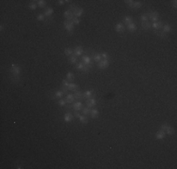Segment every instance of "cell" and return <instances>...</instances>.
<instances>
[{"label":"cell","mask_w":177,"mask_h":169,"mask_svg":"<svg viewBox=\"0 0 177 169\" xmlns=\"http://www.w3.org/2000/svg\"><path fill=\"white\" fill-rule=\"evenodd\" d=\"M97 66L100 70H105L107 69L109 66V59H102L100 62L97 63Z\"/></svg>","instance_id":"9"},{"label":"cell","mask_w":177,"mask_h":169,"mask_svg":"<svg viewBox=\"0 0 177 169\" xmlns=\"http://www.w3.org/2000/svg\"><path fill=\"white\" fill-rule=\"evenodd\" d=\"M69 62L72 65H75L77 63V56H75V55H72L71 56H69Z\"/></svg>","instance_id":"31"},{"label":"cell","mask_w":177,"mask_h":169,"mask_svg":"<svg viewBox=\"0 0 177 169\" xmlns=\"http://www.w3.org/2000/svg\"><path fill=\"white\" fill-rule=\"evenodd\" d=\"M170 127V125L169 124H163V125H161V127H160V130H162V131H164V132H166L167 130H168V128Z\"/></svg>","instance_id":"43"},{"label":"cell","mask_w":177,"mask_h":169,"mask_svg":"<svg viewBox=\"0 0 177 169\" xmlns=\"http://www.w3.org/2000/svg\"><path fill=\"white\" fill-rule=\"evenodd\" d=\"M93 92H94V89H89V90L84 91V92H83V99L86 100L87 99L91 98L92 95H93Z\"/></svg>","instance_id":"14"},{"label":"cell","mask_w":177,"mask_h":169,"mask_svg":"<svg viewBox=\"0 0 177 169\" xmlns=\"http://www.w3.org/2000/svg\"><path fill=\"white\" fill-rule=\"evenodd\" d=\"M74 15H75V17H76V18H79V17H81V16L84 14V9L83 8H77L76 10H75L74 12Z\"/></svg>","instance_id":"16"},{"label":"cell","mask_w":177,"mask_h":169,"mask_svg":"<svg viewBox=\"0 0 177 169\" xmlns=\"http://www.w3.org/2000/svg\"><path fill=\"white\" fill-rule=\"evenodd\" d=\"M74 118H75V116L73 115V113H71V112H66L63 116V120L66 123H70Z\"/></svg>","instance_id":"11"},{"label":"cell","mask_w":177,"mask_h":169,"mask_svg":"<svg viewBox=\"0 0 177 169\" xmlns=\"http://www.w3.org/2000/svg\"><path fill=\"white\" fill-rule=\"evenodd\" d=\"M133 18L131 17V16H124V19H123V24L124 25H126V26H128L129 24H131V23H133Z\"/></svg>","instance_id":"24"},{"label":"cell","mask_w":177,"mask_h":169,"mask_svg":"<svg viewBox=\"0 0 177 169\" xmlns=\"http://www.w3.org/2000/svg\"><path fill=\"white\" fill-rule=\"evenodd\" d=\"M63 27H64L65 30L68 32L69 34H73V33H74V30H75V25L73 24V22L65 20V21L63 22Z\"/></svg>","instance_id":"4"},{"label":"cell","mask_w":177,"mask_h":169,"mask_svg":"<svg viewBox=\"0 0 177 169\" xmlns=\"http://www.w3.org/2000/svg\"><path fill=\"white\" fill-rule=\"evenodd\" d=\"M16 168L17 169H23L24 167H23L22 165H20V164H18V165H16Z\"/></svg>","instance_id":"50"},{"label":"cell","mask_w":177,"mask_h":169,"mask_svg":"<svg viewBox=\"0 0 177 169\" xmlns=\"http://www.w3.org/2000/svg\"><path fill=\"white\" fill-rule=\"evenodd\" d=\"M101 56H102V59H109V55L107 52H102Z\"/></svg>","instance_id":"41"},{"label":"cell","mask_w":177,"mask_h":169,"mask_svg":"<svg viewBox=\"0 0 177 169\" xmlns=\"http://www.w3.org/2000/svg\"><path fill=\"white\" fill-rule=\"evenodd\" d=\"M115 30H116V32H118V33H123V32L125 30V26H124L123 23H118V24H116V26H115Z\"/></svg>","instance_id":"15"},{"label":"cell","mask_w":177,"mask_h":169,"mask_svg":"<svg viewBox=\"0 0 177 169\" xmlns=\"http://www.w3.org/2000/svg\"><path fill=\"white\" fill-rule=\"evenodd\" d=\"M64 55L66 56H71L72 55H74V50L72 48H66L64 50Z\"/></svg>","instance_id":"35"},{"label":"cell","mask_w":177,"mask_h":169,"mask_svg":"<svg viewBox=\"0 0 177 169\" xmlns=\"http://www.w3.org/2000/svg\"><path fill=\"white\" fill-rule=\"evenodd\" d=\"M3 30H4V26H3L2 24H1V26H0V31L2 32Z\"/></svg>","instance_id":"51"},{"label":"cell","mask_w":177,"mask_h":169,"mask_svg":"<svg viewBox=\"0 0 177 169\" xmlns=\"http://www.w3.org/2000/svg\"><path fill=\"white\" fill-rule=\"evenodd\" d=\"M155 33H156L157 36H159L160 38H162V39H167V38H168L167 34L166 33H164L163 31H155Z\"/></svg>","instance_id":"38"},{"label":"cell","mask_w":177,"mask_h":169,"mask_svg":"<svg viewBox=\"0 0 177 169\" xmlns=\"http://www.w3.org/2000/svg\"><path fill=\"white\" fill-rule=\"evenodd\" d=\"M81 60L87 66H93V63H94L92 61V59H91V56H81Z\"/></svg>","instance_id":"8"},{"label":"cell","mask_w":177,"mask_h":169,"mask_svg":"<svg viewBox=\"0 0 177 169\" xmlns=\"http://www.w3.org/2000/svg\"><path fill=\"white\" fill-rule=\"evenodd\" d=\"M147 16H148V19L153 22V23L157 22L158 21V18H159V14L156 11H150V12L147 13Z\"/></svg>","instance_id":"5"},{"label":"cell","mask_w":177,"mask_h":169,"mask_svg":"<svg viewBox=\"0 0 177 169\" xmlns=\"http://www.w3.org/2000/svg\"><path fill=\"white\" fill-rule=\"evenodd\" d=\"M84 107V104L82 103V101H77V102H74V103H72V104H69V105L67 106V107H65L68 111H70V110H74V111H81L82 110V108Z\"/></svg>","instance_id":"2"},{"label":"cell","mask_w":177,"mask_h":169,"mask_svg":"<svg viewBox=\"0 0 177 169\" xmlns=\"http://www.w3.org/2000/svg\"><path fill=\"white\" fill-rule=\"evenodd\" d=\"M141 7H142V2L141 1H134L131 9H140Z\"/></svg>","instance_id":"33"},{"label":"cell","mask_w":177,"mask_h":169,"mask_svg":"<svg viewBox=\"0 0 177 169\" xmlns=\"http://www.w3.org/2000/svg\"><path fill=\"white\" fill-rule=\"evenodd\" d=\"M141 27H142V29H144V30H149V29L152 28V27H151V23L149 21L141 22Z\"/></svg>","instance_id":"26"},{"label":"cell","mask_w":177,"mask_h":169,"mask_svg":"<svg viewBox=\"0 0 177 169\" xmlns=\"http://www.w3.org/2000/svg\"><path fill=\"white\" fill-rule=\"evenodd\" d=\"M73 115H74V116H75V118H79L81 116V114L79 113V111H74Z\"/></svg>","instance_id":"47"},{"label":"cell","mask_w":177,"mask_h":169,"mask_svg":"<svg viewBox=\"0 0 177 169\" xmlns=\"http://www.w3.org/2000/svg\"><path fill=\"white\" fill-rule=\"evenodd\" d=\"M46 1L45 0H38L37 1V5L39 8H41V9H44L45 7H46Z\"/></svg>","instance_id":"29"},{"label":"cell","mask_w":177,"mask_h":169,"mask_svg":"<svg viewBox=\"0 0 177 169\" xmlns=\"http://www.w3.org/2000/svg\"><path fill=\"white\" fill-rule=\"evenodd\" d=\"M61 91L64 93V94H69V89H68V87H66V86H63L62 85V87H61Z\"/></svg>","instance_id":"45"},{"label":"cell","mask_w":177,"mask_h":169,"mask_svg":"<svg viewBox=\"0 0 177 169\" xmlns=\"http://www.w3.org/2000/svg\"><path fill=\"white\" fill-rule=\"evenodd\" d=\"M97 103H98V100H97L96 98H94V97H91L90 99H87L86 100V106L89 107V108H91V109L96 105Z\"/></svg>","instance_id":"6"},{"label":"cell","mask_w":177,"mask_h":169,"mask_svg":"<svg viewBox=\"0 0 177 169\" xmlns=\"http://www.w3.org/2000/svg\"><path fill=\"white\" fill-rule=\"evenodd\" d=\"M124 3H125L126 5L128 6L129 8H132V6H133V3H134V1H133V0H125V1H124Z\"/></svg>","instance_id":"42"},{"label":"cell","mask_w":177,"mask_h":169,"mask_svg":"<svg viewBox=\"0 0 177 169\" xmlns=\"http://www.w3.org/2000/svg\"><path fill=\"white\" fill-rule=\"evenodd\" d=\"M91 59L93 62H100L102 60V56H101V53L99 52H93V51H91Z\"/></svg>","instance_id":"7"},{"label":"cell","mask_w":177,"mask_h":169,"mask_svg":"<svg viewBox=\"0 0 177 169\" xmlns=\"http://www.w3.org/2000/svg\"><path fill=\"white\" fill-rule=\"evenodd\" d=\"M45 16H44V14L43 13H39L37 16H36V19H37L38 21H41V22H44L45 21Z\"/></svg>","instance_id":"37"},{"label":"cell","mask_w":177,"mask_h":169,"mask_svg":"<svg viewBox=\"0 0 177 169\" xmlns=\"http://www.w3.org/2000/svg\"><path fill=\"white\" fill-rule=\"evenodd\" d=\"M174 132H175L174 128H172V126H170L169 128H168V130L166 131V134H168V135H172V134H174Z\"/></svg>","instance_id":"36"},{"label":"cell","mask_w":177,"mask_h":169,"mask_svg":"<svg viewBox=\"0 0 177 169\" xmlns=\"http://www.w3.org/2000/svg\"><path fill=\"white\" fill-rule=\"evenodd\" d=\"M69 84H70V83H69V81H68L67 79H63V80H62V85H63V86L68 87V86H69Z\"/></svg>","instance_id":"44"},{"label":"cell","mask_w":177,"mask_h":169,"mask_svg":"<svg viewBox=\"0 0 177 169\" xmlns=\"http://www.w3.org/2000/svg\"><path fill=\"white\" fill-rule=\"evenodd\" d=\"M166 137V132L162 131V130H159L158 132L156 133V138L157 140H162Z\"/></svg>","instance_id":"18"},{"label":"cell","mask_w":177,"mask_h":169,"mask_svg":"<svg viewBox=\"0 0 177 169\" xmlns=\"http://www.w3.org/2000/svg\"><path fill=\"white\" fill-rule=\"evenodd\" d=\"M171 30H172V27L170 26V24L166 23V24L163 25V27H162V31L164 32V33L168 34L169 32H171Z\"/></svg>","instance_id":"25"},{"label":"cell","mask_w":177,"mask_h":169,"mask_svg":"<svg viewBox=\"0 0 177 169\" xmlns=\"http://www.w3.org/2000/svg\"><path fill=\"white\" fill-rule=\"evenodd\" d=\"M75 68L77 70H79V71H82V72H88V71H90L92 68H93V66H87L85 64L83 63V62H77L76 63V66H75Z\"/></svg>","instance_id":"3"},{"label":"cell","mask_w":177,"mask_h":169,"mask_svg":"<svg viewBox=\"0 0 177 169\" xmlns=\"http://www.w3.org/2000/svg\"><path fill=\"white\" fill-rule=\"evenodd\" d=\"M163 25H164V23L162 21H157L153 23V24H151V27H152V28L155 29V31H159L160 29H162Z\"/></svg>","instance_id":"10"},{"label":"cell","mask_w":177,"mask_h":169,"mask_svg":"<svg viewBox=\"0 0 177 169\" xmlns=\"http://www.w3.org/2000/svg\"><path fill=\"white\" fill-rule=\"evenodd\" d=\"M68 89H69V91H73L75 93L77 90H79V86H78L77 84H75V83L73 82V83H70L69 86H68Z\"/></svg>","instance_id":"17"},{"label":"cell","mask_w":177,"mask_h":169,"mask_svg":"<svg viewBox=\"0 0 177 169\" xmlns=\"http://www.w3.org/2000/svg\"><path fill=\"white\" fill-rule=\"evenodd\" d=\"M28 8L31 10V11H35L36 9L38 8V5H37V1H30V3H29V5H28Z\"/></svg>","instance_id":"28"},{"label":"cell","mask_w":177,"mask_h":169,"mask_svg":"<svg viewBox=\"0 0 177 169\" xmlns=\"http://www.w3.org/2000/svg\"><path fill=\"white\" fill-rule=\"evenodd\" d=\"M91 108H89V107H87V106H84L83 108H82V114L83 115H85V116H89L90 114H91Z\"/></svg>","instance_id":"32"},{"label":"cell","mask_w":177,"mask_h":169,"mask_svg":"<svg viewBox=\"0 0 177 169\" xmlns=\"http://www.w3.org/2000/svg\"><path fill=\"white\" fill-rule=\"evenodd\" d=\"M126 28H127V30L130 32H135V31H137V29H138L137 25L135 24L134 22L131 23V24H129L128 26H126Z\"/></svg>","instance_id":"22"},{"label":"cell","mask_w":177,"mask_h":169,"mask_svg":"<svg viewBox=\"0 0 177 169\" xmlns=\"http://www.w3.org/2000/svg\"><path fill=\"white\" fill-rule=\"evenodd\" d=\"M54 13V10L52 8H47V9H45L44 11H43V14L44 16L46 17V18H50V17H52Z\"/></svg>","instance_id":"20"},{"label":"cell","mask_w":177,"mask_h":169,"mask_svg":"<svg viewBox=\"0 0 177 169\" xmlns=\"http://www.w3.org/2000/svg\"><path fill=\"white\" fill-rule=\"evenodd\" d=\"M90 116H91V118H93V119L98 118V117H99V111H98V109H96V108L91 109V114H90Z\"/></svg>","instance_id":"21"},{"label":"cell","mask_w":177,"mask_h":169,"mask_svg":"<svg viewBox=\"0 0 177 169\" xmlns=\"http://www.w3.org/2000/svg\"><path fill=\"white\" fill-rule=\"evenodd\" d=\"M63 95H64V93L61 91V89L56 90V91L54 92V99H61Z\"/></svg>","instance_id":"27"},{"label":"cell","mask_w":177,"mask_h":169,"mask_svg":"<svg viewBox=\"0 0 177 169\" xmlns=\"http://www.w3.org/2000/svg\"><path fill=\"white\" fill-rule=\"evenodd\" d=\"M73 24H74V25H78V24H79V23H80V19H79V18H76V17H75V18H74V19H73Z\"/></svg>","instance_id":"46"},{"label":"cell","mask_w":177,"mask_h":169,"mask_svg":"<svg viewBox=\"0 0 177 169\" xmlns=\"http://www.w3.org/2000/svg\"><path fill=\"white\" fill-rule=\"evenodd\" d=\"M65 100H66L67 104H72V103H74V101L75 100V96H74V94H67V95H66V98H65Z\"/></svg>","instance_id":"19"},{"label":"cell","mask_w":177,"mask_h":169,"mask_svg":"<svg viewBox=\"0 0 177 169\" xmlns=\"http://www.w3.org/2000/svg\"><path fill=\"white\" fill-rule=\"evenodd\" d=\"M83 54H84V50H83L82 46H80V45L75 46V48L74 49V55L75 56H82Z\"/></svg>","instance_id":"12"},{"label":"cell","mask_w":177,"mask_h":169,"mask_svg":"<svg viewBox=\"0 0 177 169\" xmlns=\"http://www.w3.org/2000/svg\"><path fill=\"white\" fill-rule=\"evenodd\" d=\"M79 121L82 123V124H87L89 122V118H88V116H85V115H81V116L78 118Z\"/></svg>","instance_id":"30"},{"label":"cell","mask_w":177,"mask_h":169,"mask_svg":"<svg viewBox=\"0 0 177 169\" xmlns=\"http://www.w3.org/2000/svg\"><path fill=\"white\" fill-rule=\"evenodd\" d=\"M66 79L68 80V81H69V82H72V83H73V82H74V80H75V74L73 73V72H68V73H67V75H66Z\"/></svg>","instance_id":"34"},{"label":"cell","mask_w":177,"mask_h":169,"mask_svg":"<svg viewBox=\"0 0 177 169\" xmlns=\"http://www.w3.org/2000/svg\"><path fill=\"white\" fill-rule=\"evenodd\" d=\"M140 21L141 22H147L149 21V19H148V16H147V13H143V14H141L140 16Z\"/></svg>","instance_id":"40"},{"label":"cell","mask_w":177,"mask_h":169,"mask_svg":"<svg viewBox=\"0 0 177 169\" xmlns=\"http://www.w3.org/2000/svg\"><path fill=\"white\" fill-rule=\"evenodd\" d=\"M58 104H59V106H62V107H63V106H65L66 104H67L66 100H65V99H62V98H61V99H59V100H58Z\"/></svg>","instance_id":"39"},{"label":"cell","mask_w":177,"mask_h":169,"mask_svg":"<svg viewBox=\"0 0 177 169\" xmlns=\"http://www.w3.org/2000/svg\"><path fill=\"white\" fill-rule=\"evenodd\" d=\"M63 16H64L65 20H67V21H73V19L75 18V15H74V13L73 12H71L70 11H65L64 13H63Z\"/></svg>","instance_id":"13"},{"label":"cell","mask_w":177,"mask_h":169,"mask_svg":"<svg viewBox=\"0 0 177 169\" xmlns=\"http://www.w3.org/2000/svg\"><path fill=\"white\" fill-rule=\"evenodd\" d=\"M172 7H173L174 9H176V7H177V1L176 0H173V1H172Z\"/></svg>","instance_id":"49"},{"label":"cell","mask_w":177,"mask_h":169,"mask_svg":"<svg viewBox=\"0 0 177 169\" xmlns=\"http://www.w3.org/2000/svg\"><path fill=\"white\" fill-rule=\"evenodd\" d=\"M74 96H75V100H84V99H83V92H82L80 89L77 90L76 92H75V93H74Z\"/></svg>","instance_id":"23"},{"label":"cell","mask_w":177,"mask_h":169,"mask_svg":"<svg viewBox=\"0 0 177 169\" xmlns=\"http://www.w3.org/2000/svg\"><path fill=\"white\" fill-rule=\"evenodd\" d=\"M22 72V69L20 65L18 64H12L10 69V76L13 83H18L20 81V75Z\"/></svg>","instance_id":"1"},{"label":"cell","mask_w":177,"mask_h":169,"mask_svg":"<svg viewBox=\"0 0 177 169\" xmlns=\"http://www.w3.org/2000/svg\"><path fill=\"white\" fill-rule=\"evenodd\" d=\"M65 4V1L64 0H58L57 1V5H59V6H62Z\"/></svg>","instance_id":"48"}]
</instances>
